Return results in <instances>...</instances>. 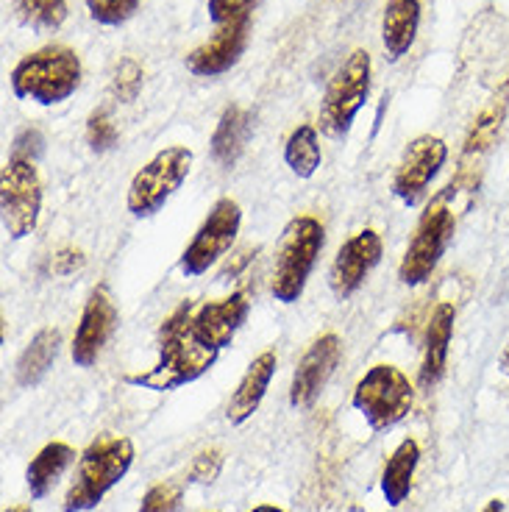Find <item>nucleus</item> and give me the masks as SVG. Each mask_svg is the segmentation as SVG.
I'll return each instance as SVG.
<instances>
[{"mask_svg": "<svg viewBox=\"0 0 509 512\" xmlns=\"http://www.w3.org/2000/svg\"><path fill=\"white\" fill-rule=\"evenodd\" d=\"M192 304H181L170 318L165 320L162 332H159V359L151 371L126 376L128 384H137L142 390L153 393H165L176 390L184 384L201 379L212 365L220 351L204 346L195 334H192Z\"/></svg>", "mask_w": 509, "mask_h": 512, "instance_id": "nucleus-1", "label": "nucleus"}, {"mask_svg": "<svg viewBox=\"0 0 509 512\" xmlns=\"http://www.w3.org/2000/svg\"><path fill=\"white\" fill-rule=\"evenodd\" d=\"M134 465V443L120 435H101L81 454L73 487L64 496V512L95 510L103 496L120 485Z\"/></svg>", "mask_w": 509, "mask_h": 512, "instance_id": "nucleus-2", "label": "nucleus"}, {"mask_svg": "<svg viewBox=\"0 0 509 512\" xmlns=\"http://www.w3.org/2000/svg\"><path fill=\"white\" fill-rule=\"evenodd\" d=\"M81 59L64 45H48L23 56L12 70V92L20 101L56 106L67 101L81 84Z\"/></svg>", "mask_w": 509, "mask_h": 512, "instance_id": "nucleus-3", "label": "nucleus"}, {"mask_svg": "<svg viewBox=\"0 0 509 512\" xmlns=\"http://www.w3.org/2000/svg\"><path fill=\"white\" fill-rule=\"evenodd\" d=\"M326 245V229L320 226L318 218L301 215L290 220L281 237L276 265H273V282L270 293L281 304H295L306 290V282L312 270L318 265V256Z\"/></svg>", "mask_w": 509, "mask_h": 512, "instance_id": "nucleus-4", "label": "nucleus"}, {"mask_svg": "<svg viewBox=\"0 0 509 512\" xmlns=\"http://www.w3.org/2000/svg\"><path fill=\"white\" fill-rule=\"evenodd\" d=\"M370 73H373L370 53L362 51V48L351 53L343 62V67L334 73L318 112L320 131L326 137H331V140H345L348 137L359 109L368 101L370 81H373Z\"/></svg>", "mask_w": 509, "mask_h": 512, "instance_id": "nucleus-5", "label": "nucleus"}, {"mask_svg": "<svg viewBox=\"0 0 509 512\" xmlns=\"http://www.w3.org/2000/svg\"><path fill=\"white\" fill-rule=\"evenodd\" d=\"M354 410L362 412L373 432L393 429L407 418L415 404V387L395 365H373L354 387Z\"/></svg>", "mask_w": 509, "mask_h": 512, "instance_id": "nucleus-6", "label": "nucleus"}, {"mask_svg": "<svg viewBox=\"0 0 509 512\" xmlns=\"http://www.w3.org/2000/svg\"><path fill=\"white\" fill-rule=\"evenodd\" d=\"M192 159L195 156L184 145H173V148L159 151L131 179L126 198L128 212L134 218H153L156 212H162L167 201L173 198V192L179 190L184 179L190 176Z\"/></svg>", "mask_w": 509, "mask_h": 512, "instance_id": "nucleus-7", "label": "nucleus"}, {"mask_svg": "<svg viewBox=\"0 0 509 512\" xmlns=\"http://www.w3.org/2000/svg\"><path fill=\"white\" fill-rule=\"evenodd\" d=\"M457 231V218L454 212L443 204V195L429 204V209L423 212L415 237L409 243L407 254L398 265V279L407 287H418L432 279V273L440 265V259L446 254L448 243L454 240Z\"/></svg>", "mask_w": 509, "mask_h": 512, "instance_id": "nucleus-8", "label": "nucleus"}, {"mask_svg": "<svg viewBox=\"0 0 509 512\" xmlns=\"http://www.w3.org/2000/svg\"><path fill=\"white\" fill-rule=\"evenodd\" d=\"M42 212V181L31 159L9 156L0 173V215L12 240H23L37 229Z\"/></svg>", "mask_w": 509, "mask_h": 512, "instance_id": "nucleus-9", "label": "nucleus"}, {"mask_svg": "<svg viewBox=\"0 0 509 512\" xmlns=\"http://www.w3.org/2000/svg\"><path fill=\"white\" fill-rule=\"evenodd\" d=\"M242 226V209L231 198H220L209 209V215L201 223V229L195 231L190 245L184 248L179 259V270L187 279H198L206 270L215 268L217 259L229 251Z\"/></svg>", "mask_w": 509, "mask_h": 512, "instance_id": "nucleus-10", "label": "nucleus"}, {"mask_svg": "<svg viewBox=\"0 0 509 512\" xmlns=\"http://www.w3.org/2000/svg\"><path fill=\"white\" fill-rule=\"evenodd\" d=\"M448 159V145L440 137L423 134L418 140L407 145V151L401 156V165L395 170L393 192L398 201L407 206H420L426 192L432 187V181L440 176V170Z\"/></svg>", "mask_w": 509, "mask_h": 512, "instance_id": "nucleus-11", "label": "nucleus"}, {"mask_svg": "<svg viewBox=\"0 0 509 512\" xmlns=\"http://www.w3.org/2000/svg\"><path fill=\"white\" fill-rule=\"evenodd\" d=\"M384 256L382 234L373 229L357 231L351 240H345L343 248L337 251L329 270V287L331 293L340 301L351 298L359 287L365 284L373 270L379 268Z\"/></svg>", "mask_w": 509, "mask_h": 512, "instance_id": "nucleus-12", "label": "nucleus"}, {"mask_svg": "<svg viewBox=\"0 0 509 512\" xmlns=\"http://www.w3.org/2000/svg\"><path fill=\"white\" fill-rule=\"evenodd\" d=\"M343 357V343L337 334H320L306 354L298 362L290 384V404L293 407H312L318 396L326 390V384L337 371Z\"/></svg>", "mask_w": 509, "mask_h": 512, "instance_id": "nucleus-13", "label": "nucleus"}, {"mask_svg": "<svg viewBox=\"0 0 509 512\" xmlns=\"http://www.w3.org/2000/svg\"><path fill=\"white\" fill-rule=\"evenodd\" d=\"M117 329V307L106 287H95L87 301V307L78 320L76 337L70 346V357L78 368H92L101 357L103 346Z\"/></svg>", "mask_w": 509, "mask_h": 512, "instance_id": "nucleus-14", "label": "nucleus"}, {"mask_svg": "<svg viewBox=\"0 0 509 512\" xmlns=\"http://www.w3.org/2000/svg\"><path fill=\"white\" fill-rule=\"evenodd\" d=\"M248 34H251V14H245L240 20H231L226 26H220L215 39L198 45L187 56V62H184L187 70L198 78H215L229 73L231 67L240 62L245 48H248Z\"/></svg>", "mask_w": 509, "mask_h": 512, "instance_id": "nucleus-15", "label": "nucleus"}, {"mask_svg": "<svg viewBox=\"0 0 509 512\" xmlns=\"http://www.w3.org/2000/svg\"><path fill=\"white\" fill-rule=\"evenodd\" d=\"M248 312H251V301L245 293H231L220 301H206L192 312V334L204 346L223 351L226 346H231L242 323L248 320Z\"/></svg>", "mask_w": 509, "mask_h": 512, "instance_id": "nucleus-16", "label": "nucleus"}, {"mask_svg": "<svg viewBox=\"0 0 509 512\" xmlns=\"http://www.w3.org/2000/svg\"><path fill=\"white\" fill-rule=\"evenodd\" d=\"M454 320H457V309L448 301H440L434 307L429 326H426V340H423V359H420L418 371V387L432 393L446 376L448 368V351H451V337H454Z\"/></svg>", "mask_w": 509, "mask_h": 512, "instance_id": "nucleus-17", "label": "nucleus"}, {"mask_svg": "<svg viewBox=\"0 0 509 512\" xmlns=\"http://www.w3.org/2000/svg\"><path fill=\"white\" fill-rule=\"evenodd\" d=\"M276 365H279V357L276 351H262L259 357L248 365V371L237 384V390L231 393L229 407H226V418H229L234 426H242L248 418H254V412L259 410V404L265 401V393H268L270 382L276 376Z\"/></svg>", "mask_w": 509, "mask_h": 512, "instance_id": "nucleus-18", "label": "nucleus"}, {"mask_svg": "<svg viewBox=\"0 0 509 512\" xmlns=\"http://www.w3.org/2000/svg\"><path fill=\"white\" fill-rule=\"evenodd\" d=\"M420 0H387L382 17V48L387 62L407 56L418 39Z\"/></svg>", "mask_w": 509, "mask_h": 512, "instance_id": "nucleus-19", "label": "nucleus"}, {"mask_svg": "<svg viewBox=\"0 0 509 512\" xmlns=\"http://www.w3.org/2000/svg\"><path fill=\"white\" fill-rule=\"evenodd\" d=\"M251 131H254V117L248 109L242 106H229L220 120H217L215 134H212V142H209V151H212V159H215L220 167H234L237 159L245 151V145L251 140Z\"/></svg>", "mask_w": 509, "mask_h": 512, "instance_id": "nucleus-20", "label": "nucleus"}, {"mask_svg": "<svg viewBox=\"0 0 509 512\" xmlns=\"http://www.w3.org/2000/svg\"><path fill=\"white\" fill-rule=\"evenodd\" d=\"M507 109L509 76L507 81L498 87L496 95L490 98V103L479 112V117L473 120L471 131H468V137H465V148H462V162H468V159H482V156L493 148V142H496L498 134H501V126H504V120H507Z\"/></svg>", "mask_w": 509, "mask_h": 512, "instance_id": "nucleus-21", "label": "nucleus"}, {"mask_svg": "<svg viewBox=\"0 0 509 512\" xmlns=\"http://www.w3.org/2000/svg\"><path fill=\"white\" fill-rule=\"evenodd\" d=\"M59 348H62V332L59 329H39L26 351L17 359V368H14V379L20 387H37L48 371L53 368V362L59 357Z\"/></svg>", "mask_w": 509, "mask_h": 512, "instance_id": "nucleus-22", "label": "nucleus"}, {"mask_svg": "<svg viewBox=\"0 0 509 512\" xmlns=\"http://www.w3.org/2000/svg\"><path fill=\"white\" fill-rule=\"evenodd\" d=\"M73 462H76V451L67 443L56 440V443H48L42 448L26 471V485L31 490V499H45Z\"/></svg>", "mask_w": 509, "mask_h": 512, "instance_id": "nucleus-23", "label": "nucleus"}, {"mask_svg": "<svg viewBox=\"0 0 509 512\" xmlns=\"http://www.w3.org/2000/svg\"><path fill=\"white\" fill-rule=\"evenodd\" d=\"M420 462V446L418 440L407 437L401 446L395 448L393 457L387 460L382 471V493L384 501L390 507H401L409 499L412 490V479H415V468Z\"/></svg>", "mask_w": 509, "mask_h": 512, "instance_id": "nucleus-24", "label": "nucleus"}, {"mask_svg": "<svg viewBox=\"0 0 509 512\" xmlns=\"http://www.w3.org/2000/svg\"><path fill=\"white\" fill-rule=\"evenodd\" d=\"M284 162L298 179H312L318 173L320 162H323L318 128L309 126V123L295 128L287 145H284Z\"/></svg>", "mask_w": 509, "mask_h": 512, "instance_id": "nucleus-25", "label": "nucleus"}, {"mask_svg": "<svg viewBox=\"0 0 509 512\" xmlns=\"http://www.w3.org/2000/svg\"><path fill=\"white\" fill-rule=\"evenodd\" d=\"M14 17L31 31H56L67 20V0H14Z\"/></svg>", "mask_w": 509, "mask_h": 512, "instance_id": "nucleus-26", "label": "nucleus"}, {"mask_svg": "<svg viewBox=\"0 0 509 512\" xmlns=\"http://www.w3.org/2000/svg\"><path fill=\"white\" fill-rule=\"evenodd\" d=\"M87 9L92 20L101 26H123L137 14L140 0H87Z\"/></svg>", "mask_w": 509, "mask_h": 512, "instance_id": "nucleus-27", "label": "nucleus"}, {"mask_svg": "<svg viewBox=\"0 0 509 512\" xmlns=\"http://www.w3.org/2000/svg\"><path fill=\"white\" fill-rule=\"evenodd\" d=\"M181 504H184V487L176 482H162L142 496L137 512H181Z\"/></svg>", "mask_w": 509, "mask_h": 512, "instance_id": "nucleus-28", "label": "nucleus"}, {"mask_svg": "<svg viewBox=\"0 0 509 512\" xmlns=\"http://www.w3.org/2000/svg\"><path fill=\"white\" fill-rule=\"evenodd\" d=\"M142 90V67L134 59H123L117 64L115 78H112V92L123 103H131Z\"/></svg>", "mask_w": 509, "mask_h": 512, "instance_id": "nucleus-29", "label": "nucleus"}, {"mask_svg": "<svg viewBox=\"0 0 509 512\" xmlns=\"http://www.w3.org/2000/svg\"><path fill=\"white\" fill-rule=\"evenodd\" d=\"M87 142L95 154H106L117 145V128L106 112H92L87 120Z\"/></svg>", "mask_w": 509, "mask_h": 512, "instance_id": "nucleus-30", "label": "nucleus"}, {"mask_svg": "<svg viewBox=\"0 0 509 512\" xmlns=\"http://www.w3.org/2000/svg\"><path fill=\"white\" fill-rule=\"evenodd\" d=\"M223 468V454L217 448L201 451L190 465V482L192 485H212Z\"/></svg>", "mask_w": 509, "mask_h": 512, "instance_id": "nucleus-31", "label": "nucleus"}, {"mask_svg": "<svg viewBox=\"0 0 509 512\" xmlns=\"http://www.w3.org/2000/svg\"><path fill=\"white\" fill-rule=\"evenodd\" d=\"M251 6H254V0H209L206 12H209V20L220 28L231 20H240L245 14H251Z\"/></svg>", "mask_w": 509, "mask_h": 512, "instance_id": "nucleus-32", "label": "nucleus"}, {"mask_svg": "<svg viewBox=\"0 0 509 512\" xmlns=\"http://www.w3.org/2000/svg\"><path fill=\"white\" fill-rule=\"evenodd\" d=\"M81 268H84V254L78 248H62L51 259V270L56 276H70V273H76Z\"/></svg>", "mask_w": 509, "mask_h": 512, "instance_id": "nucleus-33", "label": "nucleus"}, {"mask_svg": "<svg viewBox=\"0 0 509 512\" xmlns=\"http://www.w3.org/2000/svg\"><path fill=\"white\" fill-rule=\"evenodd\" d=\"M42 151V134H39L37 128H26L17 140H14V151L12 156L17 159H31L34 162V156Z\"/></svg>", "mask_w": 509, "mask_h": 512, "instance_id": "nucleus-34", "label": "nucleus"}, {"mask_svg": "<svg viewBox=\"0 0 509 512\" xmlns=\"http://www.w3.org/2000/svg\"><path fill=\"white\" fill-rule=\"evenodd\" d=\"M498 371L504 373V376H509V346L501 351V357H498Z\"/></svg>", "mask_w": 509, "mask_h": 512, "instance_id": "nucleus-35", "label": "nucleus"}, {"mask_svg": "<svg viewBox=\"0 0 509 512\" xmlns=\"http://www.w3.org/2000/svg\"><path fill=\"white\" fill-rule=\"evenodd\" d=\"M482 512H504V501L501 499H490L487 504H484Z\"/></svg>", "mask_w": 509, "mask_h": 512, "instance_id": "nucleus-36", "label": "nucleus"}, {"mask_svg": "<svg viewBox=\"0 0 509 512\" xmlns=\"http://www.w3.org/2000/svg\"><path fill=\"white\" fill-rule=\"evenodd\" d=\"M251 512H284L281 507H276V504H259V507H254Z\"/></svg>", "mask_w": 509, "mask_h": 512, "instance_id": "nucleus-37", "label": "nucleus"}, {"mask_svg": "<svg viewBox=\"0 0 509 512\" xmlns=\"http://www.w3.org/2000/svg\"><path fill=\"white\" fill-rule=\"evenodd\" d=\"M6 512H34V510H31V504H17V507H9Z\"/></svg>", "mask_w": 509, "mask_h": 512, "instance_id": "nucleus-38", "label": "nucleus"}]
</instances>
